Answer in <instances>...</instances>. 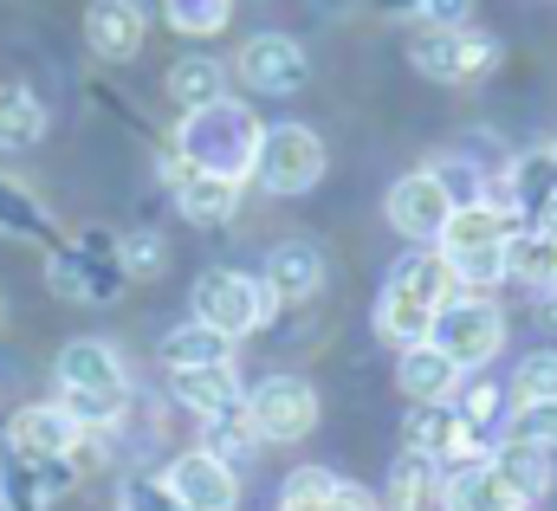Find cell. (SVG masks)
Listing matches in <instances>:
<instances>
[{"mask_svg": "<svg viewBox=\"0 0 557 511\" xmlns=\"http://www.w3.org/2000/svg\"><path fill=\"white\" fill-rule=\"evenodd\" d=\"M59 376V408L85 427V434H117L124 414H131V376H124V357L117 344L104 337H72L52 363Z\"/></svg>", "mask_w": 557, "mask_h": 511, "instance_id": "obj_1", "label": "cell"}, {"mask_svg": "<svg viewBox=\"0 0 557 511\" xmlns=\"http://www.w3.org/2000/svg\"><path fill=\"white\" fill-rule=\"evenodd\" d=\"M260 142H267V124H260L240 98H221V104H208V111H182V124L169 136V149H175L188 169H208V175H227V182H247V175H253Z\"/></svg>", "mask_w": 557, "mask_h": 511, "instance_id": "obj_2", "label": "cell"}, {"mask_svg": "<svg viewBox=\"0 0 557 511\" xmlns=\"http://www.w3.org/2000/svg\"><path fill=\"white\" fill-rule=\"evenodd\" d=\"M46 285L65 298V304H117L131 291V272L117 259V234L104 227H85L59 247H46Z\"/></svg>", "mask_w": 557, "mask_h": 511, "instance_id": "obj_3", "label": "cell"}, {"mask_svg": "<svg viewBox=\"0 0 557 511\" xmlns=\"http://www.w3.org/2000/svg\"><path fill=\"white\" fill-rule=\"evenodd\" d=\"M519 221L499 208V201H473V208H454L447 234L434 240L441 259L454 265L460 285H499L506 278V247H512Z\"/></svg>", "mask_w": 557, "mask_h": 511, "instance_id": "obj_4", "label": "cell"}, {"mask_svg": "<svg viewBox=\"0 0 557 511\" xmlns=\"http://www.w3.org/2000/svg\"><path fill=\"white\" fill-rule=\"evenodd\" d=\"M506 46L480 26H421L409 39V65L434 85H480L486 72H499Z\"/></svg>", "mask_w": 557, "mask_h": 511, "instance_id": "obj_5", "label": "cell"}, {"mask_svg": "<svg viewBox=\"0 0 557 511\" xmlns=\"http://www.w3.org/2000/svg\"><path fill=\"white\" fill-rule=\"evenodd\" d=\"M273 291H267V278L260 272H240V265H214V272H201L195 278V311L188 317H201V324H214V331H227L234 344L240 337H253V331H267V317H273Z\"/></svg>", "mask_w": 557, "mask_h": 511, "instance_id": "obj_6", "label": "cell"}, {"mask_svg": "<svg viewBox=\"0 0 557 511\" xmlns=\"http://www.w3.org/2000/svg\"><path fill=\"white\" fill-rule=\"evenodd\" d=\"M331 169V149L311 124H267V142H260V162H253V182L267 195H311Z\"/></svg>", "mask_w": 557, "mask_h": 511, "instance_id": "obj_7", "label": "cell"}, {"mask_svg": "<svg viewBox=\"0 0 557 511\" xmlns=\"http://www.w3.org/2000/svg\"><path fill=\"white\" fill-rule=\"evenodd\" d=\"M428 344H434L441 357H454L460 370H480V363H493V357H499V344H506V311H499L493 298L454 291V298L434 311Z\"/></svg>", "mask_w": 557, "mask_h": 511, "instance_id": "obj_8", "label": "cell"}, {"mask_svg": "<svg viewBox=\"0 0 557 511\" xmlns=\"http://www.w3.org/2000/svg\"><path fill=\"white\" fill-rule=\"evenodd\" d=\"M247 414H253L260 447H285V440H305L324 408H318V388L305 376H267V383L247 388Z\"/></svg>", "mask_w": 557, "mask_h": 511, "instance_id": "obj_9", "label": "cell"}, {"mask_svg": "<svg viewBox=\"0 0 557 511\" xmlns=\"http://www.w3.org/2000/svg\"><path fill=\"white\" fill-rule=\"evenodd\" d=\"M162 182L175 195V214L188 227H227L240 214V195L247 182H227V175H208V169H188L175 149H162Z\"/></svg>", "mask_w": 557, "mask_h": 511, "instance_id": "obj_10", "label": "cell"}, {"mask_svg": "<svg viewBox=\"0 0 557 511\" xmlns=\"http://www.w3.org/2000/svg\"><path fill=\"white\" fill-rule=\"evenodd\" d=\"M162 486L188 511H234L240 506V473L214 453V447H188L162 466Z\"/></svg>", "mask_w": 557, "mask_h": 511, "instance_id": "obj_11", "label": "cell"}, {"mask_svg": "<svg viewBox=\"0 0 557 511\" xmlns=\"http://www.w3.org/2000/svg\"><path fill=\"white\" fill-rule=\"evenodd\" d=\"M383 221H389L403 240L434 247V240L447 234V221H454V201H447V188H441L428 169H416V175L389 182V195H383Z\"/></svg>", "mask_w": 557, "mask_h": 511, "instance_id": "obj_12", "label": "cell"}, {"mask_svg": "<svg viewBox=\"0 0 557 511\" xmlns=\"http://www.w3.org/2000/svg\"><path fill=\"white\" fill-rule=\"evenodd\" d=\"M493 201H499L519 227H532V221H539V208H552V201H557V142H545V149H519V155L506 162V175H499Z\"/></svg>", "mask_w": 557, "mask_h": 511, "instance_id": "obj_13", "label": "cell"}, {"mask_svg": "<svg viewBox=\"0 0 557 511\" xmlns=\"http://www.w3.org/2000/svg\"><path fill=\"white\" fill-rule=\"evenodd\" d=\"M240 78H247V91H260V98H292V91L311 78V59H305V46L285 39V33H253V39L240 46Z\"/></svg>", "mask_w": 557, "mask_h": 511, "instance_id": "obj_14", "label": "cell"}, {"mask_svg": "<svg viewBox=\"0 0 557 511\" xmlns=\"http://www.w3.org/2000/svg\"><path fill=\"white\" fill-rule=\"evenodd\" d=\"M78 421L59 408V401H26L13 421H7V453H20V460H72L78 453Z\"/></svg>", "mask_w": 557, "mask_h": 511, "instance_id": "obj_15", "label": "cell"}, {"mask_svg": "<svg viewBox=\"0 0 557 511\" xmlns=\"http://www.w3.org/2000/svg\"><path fill=\"white\" fill-rule=\"evenodd\" d=\"M260 278H267L273 304H311L324 291V278H331V259H324L318 240H278L267 265H260Z\"/></svg>", "mask_w": 557, "mask_h": 511, "instance_id": "obj_16", "label": "cell"}, {"mask_svg": "<svg viewBox=\"0 0 557 511\" xmlns=\"http://www.w3.org/2000/svg\"><path fill=\"white\" fill-rule=\"evenodd\" d=\"M143 39H149V20H143L137 0H91V7H85V46H91L98 59L124 65V59L143 52Z\"/></svg>", "mask_w": 557, "mask_h": 511, "instance_id": "obj_17", "label": "cell"}, {"mask_svg": "<svg viewBox=\"0 0 557 511\" xmlns=\"http://www.w3.org/2000/svg\"><path fill=\"white\" fill-rule=\"evenodd\" d=\"M169 388L188 414L201 421H221V414H240L247 408V383L234 363H214V370H169Z\"/></svg>", "mask_w": 557, "mask_h": 511, "instance_id": "obj_18", "label": "cell"}, {"mask_svg": "<svg viewBox=\"0 0 557 511\" xmlns=\"http://www.w3.org/2000/svg\"><path fill=\"white\" fill-rule=\"evenodd\" d=\"M441 511H525V499L499 479L493 460H473L441 473Z\"/></svg>", "mask_w": 557, "mask_h": 511, "instance_id": "obj_19", "label": "cell"}, {"mask_svg": "<svg viewBox=\"0 0 557 511\" xmlns=\"http://www.w3.org/2000/svg\"><path fill=\"white\" fill-rule=\"evenodd\" d=\"M396 383H403L409 401H454L467 370L454 357H441L434 344H416V350H396Z\"/></svg>", "mask_w": 557, "mask_h": 511, "instance_id": "obj_20", "label": "cell"}, {"mask_svg": "<svg viewBox=\"0 0 557 511\" xmlns=\"http://www.w3.org/2000/svg\"><path fill=\"white\" fill-rule=\"evenodd\" d=\"M156 357H162V370H214V363H234V337L201 317H182L175 331H162Z\"/></svg>", "mask_w": 557, "mask_h": 511, "instance_id": "obj_21", "label": "cell"}, {"mask_svg": "<svg viewBox=\"0 0 557 511\" xmlns=\"http://www.w3.org/2000/svg\"><path fill=\"white\" fill-rule=\"evenodd\" d=\"M434 311L441 304H428V298H416V291H403V285H383V298H376V337L389 344V350H416V344H428V331H434Z\"/></svg>", "mask_w": 557, "mask_h": 511, "instance_id": "obj_22", "label": "cell"}, {"mask_svg": "<svg viewBox=\"0 0 557 511\" xmlns=\"http://www.w3.org/2000/svg\"><path fill=\"white\" fill-rule=\"evenodd\" d=\"M441 460L434 453H416V447H403L396 453V466H389V479H383V511H421L441 499Z\"/></svg>", "mask_w": 557, "mask_h": 511, "instance_id": "obj_23", "label": "cell"}, {"mask_svg": "<svg viewBox=\"0 0 557 511\" xmlns=\"http://www.w3.org/2000/svg\"><path fill=\"white\" fill-rule=\"evenodd\" d=\"M46 104H39V91L33 85H20V78H0V149L7 155H20V149H39L46 142Z\"/></svg>", "mask_w": 557, "mask_h": 511, "instance_id": "obj_24", "label": "cell"}, {"mask_svg": "<svg viewBox=\"0 0 557 511\" xmlns=\"http://www.w3.org/2000/svg\"><path fill=\"white\" fill-rule=\"evenodd\" d=\"M486 460L499 466V479H506L525 506L552 493V453H545V447H532V440H512V434H506V440H493V453H486Z\"/></svg>", "mask_w": 557, "mask_h": 511, "instance_id": "obj_25", "label": "cell"}, {"mask_svg": "<svg viewBox=\"0 0 557 511\" xmlns=\"http://www.w3.org/2000/svg\"><path fill=\"white\" fill-rule=\"evenodd\" d=\"M169 98H175V111H208V104H221V98H227V65L208 59V52L175 59V65H169Z\"/></svg>", "mask_w": 557, "mask_h": 511, "instance_id": "obj_26", "label": "cell"}, {"mask_svg": "<svg viewBox=\"0 0 557 511\" xmlns=\"http://www.w3.org/2000/svg\"><path fill=\"white\" fill-rule=\"evenodd\" d=\"M0 234L7 240H39V247H59V227H52V214L20 188V182H7L0 175Z\"/></svg>", "mask_w": 557, "mask_h": 511, "instance_id": "obj_27", "label": "cell"}, {"mask_svg": "<svg viewBox=\"0 0 557 511\" xmlns=\"http://www.w3.org/2000/svg\"><path fill=\"white\" fill-rule=\"evenodd\" d=\"M389 285H403V291H416L428 304H447L454 291H460V278H454V265L441 259V247H428V253H409L396 272H389Z\"/></svg>", "mask_w": 557, "mask_h": 511, "instance_id": "obj_28", "label": "cell"}, {"mask_svg": "<svg viewBox=\"0 0 557 511\" xmlns=\"http://www.w3.org/2000/svg\"><path fill=\"white\" fill-rule=\"evenodd\" d=\"M454 408H460V421L480 440H506V427H512V408H506V388L499 383H460Z\"/></svg>", "mask_w": 557, "mask_h": 511, "instance_id": "obj_29", "label": "cell"}, {"mask_svg": "<svg viewBox=\"0 0 557 511\" xmlns=\"http://www.w3.org/2000/svg\"><path fill=\"white\" fill-rule=\"evenodd\" d=\"M506 278H525V285H557V240L539 227H519L512 247H506Z\"/></svg>", "mask_w": 557, "mask_h": 511, "instance_id": "obj_30", "label": "cell"}, {"mask_svg": "<svg viewBox=\"0 0 557 511\" xmlns=\"http://www.w3.org/2000/svg\"><path fill=\"white\" fill-rule=\"evenodd\" d=\"M162 20L188 39H214L234 20V0H162Z\"/></svg>", "mask_w": 557, "mask_h": 511, "instance_id": "obj_31", "label": "cell"}, {"mask_svg": "<svg viewBox=\"0 0 557 511\" xmlns=\"http://www.w3.org/2000/svg\"><path fill=\"white\" fill-rule=\"evenodd\" d=\"M117 259H124L131 285H137V278H162V272H169V240H162L156 227H131V234H117Z\"/></svg>", "mask_w": 557, "mask_h": 511, "instance_id": "obj_32", "label": "cell"}, {"mask_svg": "<svg viewBox=\"0 0 557 511\" xmlns=\"http://www.w3.org/2000/svg\"><path fill=\"white\" fill-rule=\"evenodd\" d=\"M428 175L447 188V201L454 208H473V201H493V182L467 162V155H441V162H428Z\"/></svg>", "mask_w": 557, "mask_h": 511, "instance_id": "obj_33", "label": "cell"}, {"mask_svg": "<svg viewBox=\"0 0 557 511\" xmlns=\"http://www.w3.org/2000/svg\"><path fill=\"white\" fill-rule=\"evenodd\" d=\"M201 447H214L227 466H240V460L260 447V434H253V414L240 408V414H221V421H208V440H201Z\"/></svg>", "mask_w": 557, "mask_h": 511, "instance_id": "obj_34", "label": "cell"}, {"mask_svg": "<svg viewBox=\"0 0 557 511\" xmlns=\"http://www.w3.org/2000/svg\"><path fill=\"white\" fill-rule=\"evenodd\" d=\"M552 395H557V344L519 357V370H512V401H552Z\"/></svg>", "mask_w": 557, "mask_h": 511, "instance_id": "obj_35", "label": "cell"}, {"mask_svg": "<svg viewBox=\"0 0 557 511\" xmlns=\"http://www.w3.org/2000/svg\"><path fill=\"white\" fill-rule=\"evenodd\" d=\"M506 434H512V440H532V447H545V453H557V395L552 401H519Z\"/></svg>", "mask_w": 557, "mask_h": 511, "instance_id": "obj_36", "label": "cell"}, {"mask_svg": "<svg viewBox=\"0 0 557 511\" xmlns=\"http://www.w3.org/2000/svg\"><path fill=\"white\" fill-rule=\"evenodd\" d=\"M117 511H188L162 479H149V473H131L124 486H117Z\"/></svg>", "mask_w": 557, "mask_h": 511, "instance_id": "obj_37", "label": "cell"}, {"mask_svg": "<svg viewBox=\"0 0 557 511\" xmlns=\"http://www.w3.org/2000/svg\"><path fill=\"white\" fill-rule=\"evenodd\" d=\"M278 511H383L363 486H350V479H337L324 499H278Z\"/></svg>", "mask_w": 557, "mask_h": 511, "instance_id": "obj_38", "label": "cell"}, {"mask_svg": "<svg viewBox=\"0 0 557 511\" xmlns=\"http://www.w3.org/2000/svg\"><path fill=\"white\" fill-rule=\"evenodd\" d=\"M337 486V473L331 466H298V473H285L278 479V499H324Z\"/></svg>", "mask_w": 557, "mask_h": 511, "instance_id": "obj_39", "label": "cell"}, {"mask_svg": "<svg viewBox=\"0 0 557 511\" xmlns=\"http://www.w3.org/2000/svg\"><path fill=\"white\" fill-rule=\"evenodd\" d=\"M467 13H473V0H421L416 7L421 26H467Z\"/></svg>", "mask_w": 557, "mask_h": 511, "instance_id": "obj_40", "label": "cell"}, {"mask_svg": "<svg viewBox=\"0 0 557 511\" xmlns=\"http://www.w3.org/2000/svg\"><path fill=\"white\" fill-rule=\"evenodd\" d=\"M370 7H376V13H389V20H396V13H416L421 0H370Z\"/></svg>", "mask_w": 557, "mask_h": 511, "instance_id": "obj_41", "label": "cell"}, {"mask_svg": "<svg viewBox=\"0 0 557 511\" xmlns=\"http://www.w3.org/2000/svg\"><path fill=\"white\" fill-rule=\"evenodd\" d=\"M532 227H539V234H552V240H557V201H552V208H539V221H532Z\"/></svg>", "mask_w": 557, "mask_h": 511, "instance_id": "obj_42", "label": "cell"}, {"mask_svg": "<svg viewBox=\"0 0 557 511\" xmlns=\"http://www.w3.org/2000/svg\"><path fill=\"white\" fill-rule=\"evenodd\" d=\"M552 317H557V298H552Z\"/></svg>", "mask_w": 557, "mask_h": 511, "instance_id": "obj_43", "label": "cell"}]
</instances>
